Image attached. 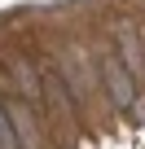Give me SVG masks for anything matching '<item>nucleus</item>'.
Segmentation results:
<instances>
[{
	"label": "nucleus",
	"mask_w": 145,
	"mask_h": 149,
	"mask_svg": "<svg viewBox=\"0 0 145 149\" xmlns=\"http://www.w3.org/2000/svg\"><path fill=\"white\" fill-rule=\"evenodd\" d=\"M0 145H5V149H22L18 136H13V127H9V118H0Z\"/></svg>",
	"instance_id": "39448f33"
},
{
	"label": "nucleus",
	"mask_w": 145,
	"mask_h": 149,
	"mask_svg": "<svg viewBox=\"0 0 145 149\" xmlns=\"http://www.w3.org/2000/svg\"><path fill=\"white\" fill-rule=\"evenodd\" d=\"M101 84H106V92H110V101H114L119 110L132 105V97H136V79L127 74V66L119 61V53H101Z\"/></svg>",
	"instance_id": "f257e3e1"
},
{
	"label": "nucleus",
	"mask_w": 145,
	"mask_h": 149,
	"mask_svg": "<svg viewBox=\"0 0 145 149\" xmlns=\"http://www.w3.org/2000/svg\"><path fill=\"white\" fill-rule=\"evenodd\" d=\"M5 118H9V127H13V136H18V145H22V149H44L40 123H35V114H31V105H27V101H9Z\"/></svg>",
	"instance_id": "7ed1b4c3"
},
{
	"label": "nucleus",
	"mask_w": 145,
	"mask_h": 149,
	"mask_svg": "<svg viewBox=\"0 0 145 149\" xmlns=\"http://www.w3.org/2000/svg\"><path fill=\"white\" fill-rule=\"evenodd\" d=\"M9 70H13V79H18V92L31 101V105H44V92H40V70L27 66V57H9Z\"/></svg>",
	"instance_id": "20e7f679"
},
{
	"label": "nucleus",
	"mask_w": 145,
	"mask_h": 149,
	"mask_svg": "<svg viewBox=\"0 0 145 149\" xmlns=\"http://www.w3.org/2000/svg\"><path fill=\"white\" fill-rule=\"evenodd\" d=\"M114 44H119V61L127 66V74L141 84V79H145V44H141V31H136L132 22H123V26L114 31Z\"/></svg>",
	"instance_id": "f03ea898"
}]
</instances>
